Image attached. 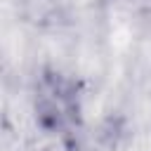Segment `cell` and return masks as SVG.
Returning a JSON list of instances; mask_svg holds the SVG:
<instances>
[{"label": "cell", "instance_id": "obj_1", "mask_svg": "<svg viewBox=\"0 0 151 151\" xmlns=\"http://www.w3.org/2000/svg\"><path fill=\"white\" fill-rule=\"evenodd\" d=\"M33 111L38 125L61 137L76 139L83 127V85L59 68H42L33 85Z\"/></svg>", "mask_w": 151, "mask_h": 151}]
</instances>
